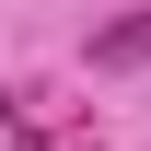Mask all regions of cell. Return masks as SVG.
Returning a JSON list of instances; mask_svg holds the SVG:
<instances>
[{"label":"cell","mask_w":151,"mask_h":151,"mask_svg":"<svg viewBox=\"0 0 151 151\" xmlns=\"http://www.w3.org/2000/svg\"><path fill=\"white\" fill-rule=\"evenodd\" d=\"M93 70H151V12H116L93 35Z\"/></svg>","instance_id":"6da1fadb"}]
</instances>
